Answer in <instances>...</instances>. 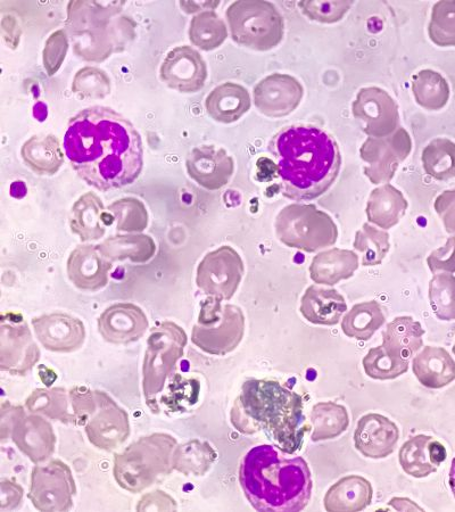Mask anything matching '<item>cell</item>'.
Returning a JSON list of instances; mask_svg holds the SVG:
<instances>
[{"label": "cell", "instance_id": "obj_41", "mask_svg": "<svg viewBox=\"0 0 455 512\" xmlns=\"http://www.w3.org/2000/svg\"><path fill=\"white\" fill-rule=\"evenodd\" d=\"M428 176L446 181L455 178V143L448 138L432 140L421 155Z\"/></svg>", "mask_w": 455, "mask_h": 512}, {"label": "cell", "instance_id": "obj_48", "mask_svg": "<svg viewBox=\"0 0 455 512\" xmlns=\"http://www.w3.org/2000/svg\"><path fill=\"white\" fill-rule=\"evenodd\" d=\"M72 411L77 425H86L95 412L111 400L104 392L90 391L87 387L77 386L69 392Z\"/></svg>", "mask_w": 455, "mask_h": 512}, {"label": "cell", "instance_id": "obj_43", "mask_svg": "<svg viewBox=\"0 0 455 512\" xmlns=\"http://www.w3.org/2000/svg\"><path fill=\"white\" fill-rule=\"evenodd\" d=\"M353 247L361 253L363 267L380 266L391 249L390 235L385 230L364 224L355 234Z\"/></svg>", "mask_w": 455, "mask_h": 512}, {"label": "cell", "instance_id": "obj_32", "mask_svg": "<svg viewBox=\"0 0 455 512\" xmlns=\"http://www.w3.org/2000/svg\"><path fill=\"white\" fill-rule=\"evenodd\" d=\"M201 391L197 378L172 375L157 400V412L163 410L168 416L187 414L200 402Z\"/></svg>", "mask_w": 455, "mask_h": 512}, {"label": "cell", "instance_id": "obj_33", "mask_svg": "<svg viewBox=\"0 0 455 512\" xmlns=\"http://www.w3.org/2000/svg\"><path fill=\"white\" fill-rule=\"evenodd\" d=\"M425 329L412 317H397L383 334L385 349L395 357L410 361L423 348Z\"/></svg>", "mask_w": 455, "mask_h": 512}, {"label": "cell", "instance_id": "obj_49", "mask_svg": "<svg viewBox=\"0 0 455 512\" xmlns=\"http://www.w3.org/2000/svg\"><path fill=\"white\" fill-rule=\"evenodd\" d=\"M353 2H300L297 6L311 21L332 24L341 21L344 15L350 11Z\"/></svg>", "mask_w": 455, "mask_h": 512}, {"label": "cell", "instance_id": "obj_30", "mask_svg": "<svg viewBox=\"0 0 455 512\" xmlns=\"http://www.w3.org/2000/svg\"><path fill=\"white\" fill-rule=\"evenodd\" d=\"M359 269V256L349 250L332 249L314 256L310 277L318 285L335 286L353 277Z\"/></svg>", "mask_w": 455, "mask_h": 512}, {"label": "cell", "instance_id": "obj_4", "mask_svg": "<svg viewBox=\"0 0 455 512\" xmlns=\"http://www.w3.org/2000/svg\"><path fill=\"white\" fill-rule=\"evenodd\" d=\"M273 444H261L245 454L239 467V484L256 511L299 512L309 506L313 481L302 457Z\"/></svg>", "mask_w": 455, "mask_h": 512}, {"label": "cell", "instance_id": "obj_50", "mask_svg": "<svg viewBox=\"0 0 455 512\" xmlns=\"http://www.w3.org/2000/svg\"><path fill=\"white\" fill-rule=\"evenodd\" d=\"M68 47V39H66L63 30L53 33L51 38L47 40L44 51V64L49 76H53L60 69L66 52H68Z\"/></svg>", "mask_w": 455, "mask_h": 512}, {"label": "cell", "instance_id": "obj_2", "mask_svg": "<svg viewBox=\"0 0 455 512\" xmlns=\"http://www.w3.org/2000/svg\"><path fill=\"white\" fill-rule=\"evenodd\" d=\"M269 151L277 163L283 195L293 201H312L326 194L341 171L342 156L328 132L308 125L281 129Z\"/></svg>", "mask_w": 455, "mask_h": 512}, {"label": "cell", "instance_id": "obj_9", "mask_svg": "<svg viewBox=\"0 0 455 512\" xmlns=\"http://www.w3.org/2000/svg\"><path fill=\"white\" fill-rule=\"evenodd\" d=\"M186 345L185 330L171 321L161 322L148 337L143 366V392L148 406L154 412H157V396L173 375Z\"/></svg>", "mask_w": 455, "mask_h": 512}, {"label": "cell", "instance_id": "obj_37", "mask_svg": "<svg viewBox=\"0 0 455 512\" xmlns=\"http://www.w3.org/2000/svg\"><path fill=\"white\" fill-rule=\"evenodd\" d=\"M412 93L419 106L427 111H440L448 104L449 82L434 70H421L412 78Z\"/></svg>", "mask_w": 455, "mask_h": 512}, {"label": "cell", "instance_id": "obj_34", "mask_svg": "<svg viewBox=\"0 0 455 512\" xmlns=\"http://www.w3.org/2000/svg\"><path fill=\"white\" fill-rule=\"evenodd\" d=\"M21 155L28 167L39 176H54L64 162L59 139L53 135L31 137L22 146Z\"/></svg>", "mask_w": 455, "mask_h": 512}, {"label": "cell", "instance_id": "obj_8", "mask_svg": "<svg viewBox=\"0 0 455 512\" xmlns=\"http://www.w3.org/2000/svg\"><path fill=\"white\" fill-rule=\"evenodd\" d=\"M208 297L202 301L200 315L193 328L192 342L205 353L223 357L242 343L246 320L237 305Z\"/></svg>", "mask_w": 455, "mask_h": 512}, {"label": "cell", "instance_id": "obj_18", "mask_svg": "<svg viewBox=\"0 0 455 512\" xmlns=\"http://www.w3.org/2000/svg\"><path fill=\"white\" fill-rule=\"evenodd\" d=\"M186 168L197 185L214 192L229 183L235 172V162L225 148L203 145L188 154Z\"/></svg>", "mask_w": 455, "mask_h": 512}, {"label": "cell", "instance_id": "obj_44", "mask_svg": "<svg viewBox=\"0 0 455 512\" xmlns=\"http://www.w3.org/2000/svg\"><path fill=\"white\" fill-rule=\"evenodd\" d=\"M364 373L376 381H392L407 373L409 361L395 357L382 344L371 349L362 360Z\"/></svg>", "mask_w": 455, "mask_h": 512}, {"label": "cell", "instance_id": "obj_17", "mask_svg": "<svg viewBox=\"0 0 455 512\" xmlns=\"http://www.w3.org/2000/svg\"><path fill=\"white\" fill-rule=\"evenodd\" d=\"M31 324L38 341L51 352H76L86 341L84 322L69 313H49L33 318Z\"/></svg>", "mask_w": 455, "mask_h": 512}, {"label": "cell", "instance_id": "obj_53", "mask_svg": "<svg viewBox=\"0 0 455 512\" xmlns=\"http://www.w3.org/2000/svg\"><path fill=\"white\" fill-rule=\"evenodd\" d=\"M5 483L7 484L8 489H10L11 494L2 492V506H0V508L3 510L6 506V503H8L7 509L12 510L18 507L19 503L21 502L23 497V490L20 485L13 483L12 481H5Z\"/></svg>", "mask_w": 455, "mask_h": 512}, {"label": "cell", "instance_id": "obj_26", "mask_svg": "<svg viewBox=\"0 0 455 512\" xmlns=\"http://www.w3.org/2000/svg\"><path fill=\"white\" fill-rule=\"evenodd\" d=\"M374 498L371 483L359 475L341 478L327 491L324 499L326 511L358 512L366 510Z\"/></svg>", "mask_w": 455, "mask_h": 512}, {"label": "cell", "instance_id": "obj_47", "mask_svg": "<svg viewBox=\"0 0 455 512\" xmlns=\"http://www.w3.org/2000/svg\"><path fill=\"white\" fill-rule=\"evenodd\" d=\"M109 211L117 219L120 231H142L147 227V210L136 198L117 201L110 206Z\"/></svg>", "mask_w": 455, "mask_h": 512}, {"label": "cell", "instance_id": "obj_27", "mask_svg": "<svg viewBox=\"0 0 455 512\" xmlns=\"http://www.w3.org/2000/svg\"><path fill=\"white\" fill-rule=\"evenodd\" d=\"M113 218L104 210V205L97 195L87 193L74 203L71 210L70 226L72 233L82 241H97L101 239L107 226L112 225Z\"/></svg>", "mask_w": 455, "mask_h": 512}, {"label": "cell", "instance_id": "obj_24", "mask_svg": "<svg viewBox=\"0 0 455 512\" xmlns=\"http://www.w3.org/2000/svg\"><path fill=\"white\" fill-rule=\"evenodd\" d=\"M448 457L444 445L433 436L417 435L405 442L399 452L403 472L425 478L437 472Z\"/></svg>", "mask_w": 455, "mask_h": 512}, {"label": "cell", "instance_id": "obj_35", "mask_svg": "<svg viewBox=\"0 0 455 512\" xmlns=\"http://www.w3.org/2000/svg\"><path fill=\"white\" fill-rule=\"evenodd\" d=\"M310 417L313 426L311 441L314 443L335 440L350 426L349 411L335 402L314 404Z\"/></svg>", "mask_w": 455, "mask_h": 512}, {"label": "cell", "instance_id": "obj_45", "mask_svg": "<svg viewBox=\"0 0 455 512\" xmlns=\"http://www.w3.org/2000/svg\"><path fill=\"white\" fill-rule=\"evenodd\" d=\"M428 296L437 319L455 320V277L452 274L434 275L429 282Z\"/></svg>", "mask_w": 455, "mask_h": 512}, {"label": "cell", "instance_id": "obj_28", "mask_svg": "<svg viewBox=\"0 0 455 512\" xmlns=\"http://www.w3.org/2000/svg\"><path fill=\"white\" fill-rule=\"evenodd\" d=\"M413 374L419 383L440 390L455 381V361L443 348L426 346L412 361Z\"/></svg>", "mask_w": 455, "mask_h": 512}, {"label": "cell", "instance_id": "obj_51", "mask_svg": "<svg viewBox=\"0 0 455 512\" xmlns=\"http://www.w3.org/2000/svg\"><path fill=\"white\" fill-rule=\"evenodd\" d=\"M427 264L434 275L455 274V237L449 238L443 247L430 253Z\"/></svg>", "mask_w": 455, "mask_h": 512}, {"label": "cell", "instance_id": "obj_10", "mask_svg": "<svg viewBox=\"0 0 455 512\" xmlns=\"http://www.w3.org/2000/svg\"><path fill=\"white\" fill-rule=\"evenodd\" d=\"M245 274L241 255L231 246L210 252L198 264L196 285L200 291L221 301L233 299Z\"/></svg>", "mask_w": 455, "mask_h": 512}, {"label": "cell", "instance_id": "obj_22", "mask_svg": "<svg viewBox=\"0 0 455 512\" xmlns=\"http://www.w3.org/2000/svg\"><path fill=\"white\" fill-rule=\"evenodd\" d=\"M111 260L99 251L97 246L80 245L68 260L70 282L80 291L95 293L101 291L110 280Z\"/></svg>", "mask_w": 455, "mask_h": 512}, {"label": "cell", "instance_id": "obj_16", "mask_svg": "<svg viewBox=\"0 0 455 512\" xmlns=\"http://www.w3.org/2000/svg\"><path fill=\"white\" fill-rule=\"evenodd\" d=\"M254 104L269 118H284L302 102L304 88L289 74L273 73L254 87Z\"/></svg>", "mask_w": 455, "mask_h": 512}, {"label": "cell", "instance_id": "obj_36", "mask_svg": "<svg viewBox=\"0 0 455 512\" xmlns=\"http://www.w3.org/2000/svg\"><path fill=\"white\" fill-rule=\"evenodd\" d=\"M384 308L376 301L355 304L342 320L343 333L358 341H369L385 325Z\"/></svg>", "mask_w": 455, "mask_h": 512}, {"label": "cell", "instance_id": "obj_5", "mask_svg": "<svg viewBox=\"0 0 455 512\" xmlns=\"http://www.w3.org/2000/svg\"><path fill=\"white\" fill-rule=\"evenodd\" d=\"M176 449L177 440L169 434L140 437L126 450L115 454V481L130 493L143 492L172 472Z\"/></svg>", "mask_w": 455, "mask_h": 512}, {"label": "cell", "instance_id": "obj_13", "mask_svg": "<svg viewBox=\"0 0 455 512\" xmlns=\"http://www.w3.org/2000/svg\"><path fill=\"white\" fill-rule=\"evenodd\" d=\"M0 327V368L15 376L26 375L40 359V350L27 321L20 313L6 312Z\"/></svg>", "mask_w": 455, "mask_h": 512}, {"label": "cell", "instance_id": "obj_46", "mask_svg": "<svg viewBox=\"0 0 455 512\" xmlns=\"http://www.w3.org/2000/svg\"><path fill=\"white\" fill-rule=\"evenodd\" d=\"M428 36L440 47H455V0H445L433 6Z\"/></svg>", "mask_w": 455, "mask_h": 512}, {"label": "cell", "instance_id": "obj_15", "mask_svg": "<svg viewBox=\"0 0 455 512\" xmlns=\"http://www.w3.org/2000/svg\"><path fill=\"white\" fill-rule=\"evenodd\" d=\"M208 76V66L202 55L190 46L172 49L160 69L164 84L184 94L200 92Z\"/></svg>", "mask_w": 455, "mask_h": 512}, {"label": "cell", "instance_id": "obj_21", "mask_svg": "<svg viewBox=\"0 0 455 512\" xmlns=\"http://www.w3.org/2000/svg\"><path fill=\"white\" fill-rule=\"evenodd\" d=\"M12 440L33 464H43L55 452L56 435L53 426L41 416L24 412L12 428Z\"/></svg>", "mask_w": 455, "mask_h": 512}, {"label": "cell", "instance_id": "obj_40", "mask_svg": "<svg viewBox=\"0 0 455 512\" xmlns=\"http://www.w3.org/2000/svg\"><path fill=\"white\" fill-rule=\"evenodd\" d=\"M97 247L111 261L130 259L146 262L152 259L155 252L153 239L148 236L112 237Z\"/></svg>", "mask_w": 455, "mask_h": 512}, {"label": "cell", "instance_id": "obj_55", "mask_svg": "<svg viewBox=\"0 0 455 512\" xmlns=\"http://www.w3.org/2000/svg\"><path fill=\"white\" fill-rule=\"evenodd\" d=\"M452 351H453V354L455 355V344H454V346H453Z\"/></svg>", "mask_w": 455, "mask_h": 512}, {"label": "cell", "instance_id": "obj_42", "mask_svg": "<svg viewBox=\"0 0 455 512\" xmlns=\"http://www.w3.org/2000/svg\"><path fill=\"white\" fill-rule=\"evenodd\" d=\"M217 453L209 443L192 441L177 447L173 454V469L195 476H203L214 464Z\"/></svg>", "mask_w": 455, "mask_h": 512}, {"label": "cell", "instance_id": "obj_29", "mask_svg": "<svg viewBox=\"0 0 455 512\" xmlns=\"http://www.w3.org/2000/svg\"><path fill=\"white\" fill-rule=\"evenodd\" d=\"M205 109L217 122L234 123L251 109L248 90L235 82H226L215 87L205 99Z\"/></svg>", "mask_w": 455, "mask_h": 512}, {"label": "cell", "instance_id": "obj_1", "mask_svg": "<svg viewBox=\"0 0 455 512\" xmlns=\"http://www.w3.org/2000/svg\"><path fill=\"white\" fill-rule=\"evenodd\" d=\"M63 147L78 176L101 192L134 184L144 168L142 136L109 107L93 106L74 115Z\"/></svg>", "mask_w": 455, "mask_h": 512}, {"label": "cell", "instance_id": "obj_7", "mask_svg": "<svg viewBox=\"0 0 455 512\" xmlns=\"http://www.w3.org/2000/svg\"><path fill=\"white\" fill-rule=\"evenodd\" d=\"M276 235L281 243L306 253L336 244L338 228L332 217L312 204L285 206L276 218Z\"/></svg>", "mask_w": 455, "mask_h": 512}, {"label": "cell", "instance_id": "obj_14", "mask_svg": "<svg viewBox=\"0 0 455 512\" xmlns=\"http://www.w3.org/2000/svg\"><path fill=\"white\" fill-rule=\"evenodd\" d=\"M352 112L364 134L372 138L391 136L401 127L399 105L382 88L360 89L352 104Z\"/></svg>", "mask_w": 455, "mask_h": 512}, {"label": "cell", "instance_id": "obj_12", "mask_svg": "<svg viewBox=\"0 0 455 512\" xmlns=\"http://www.w3.org/2000/svg\"><path fill=\"white\" fill-rule=\"evenodd\" d=\"M412 151L409 132L400 127L391 136L367 138L360 148L361 159L368 164L363 172L371 184L386 185Z\"/></svg>", "mask_w": 455, "mask_h": 512}, {"label": "cell", "instance_id": "obj_54", "mask_svg": "<svg viewBox=\"0 0 455 512\" xmlns=\"http://www.w3.org/2000/svg\"><path fill=\"white\" fill-rule=\"evenodd\" d=\"M449 484H450L451 491L455 498V458L452 461V465H451V469H450Z\"/></svg>", "mask_w": 455, "mask_h": 512}, {"label": "cell", "instance_id": "obj_39", "mask_svg": "<svg viewBox=\"0 0 455 512\" xmlns=\"http://www.w3.org/2000/svg\"><path fill=\"white\" fill-rule=\"evenodd\" d=\"M227 38L226 23L214 11H203L190 22L189 39L202 51H214L225 43Z\"/></svg>", "mask_w": 455, "mask_h": 512}, {"label": "cell", "instance_id": "obj_52", "mask_svg": "<svg viewBox=\"0 0 455 512\" xmlns=\"http://www.w3.org/2000/svg\"><path fill=\"white\" fill-rule=\"evenodd\" d=\"M434 208L449 234H455V189L437 196Z\"/></svg>", "mask_w": 455, "mask_h": 512}, {"label": "cell", "instance_id": "obj_23", "mask_svg": "<svg viewBox=\"0 0 455 512\" xmlns=\"http://www.w3.org/2000/svg\"><path fill=\"white\" fill-rule=\"evenodd\" d=\"M86 434L89 442L98 449L106 451L118 449L130 435L127 411L111 399L87 421Z\"/></svg>", "mask_w": 455, "mask_h": 512}, {"label": "cell", "instance_id": "obj_25", "mask_svg": "<svg viewBox=\"0 0 455 512\" xmlns=\"http://www.w3.org/2000/svg\"><path fill=\"white\" fill-rule=\"evenodd\" d=\"M300 311L313 325L335 326L347 311V304L336 289L312 285L302 297Z\"/></svg>", "mask_w": 455, "mask_h": 512}, {"label": "cell", "instance_id": "obj_38", "mask_svg": "<svg viewBox=\"0 0 455 512\" xmlns=\"http://www.w3.org/2000/svg\"><path fill=\"white\" fill-rule=\"evenodd\" d=\"M69 399L68 392L62 387L52 390L38 388L27 399L26 407L31 414H40L64 424L77 425L76 417L69 412Z\"/></svg>", "mask_w": 455, "mask_h": 512}, {"label": "cell", "instance_id": "obj_31", "mask_svg": "<svg viewBox=\"0 0 455 512\" xmlns=\"http://www.w3.org/2000/svg\"><path fill=\"white\" fill-rule=\"evenodd\" d=\"M408 206L403 193L386 184L371 192L366 209L367 218L371 224L388 230L399 224Z\"/></svg>", "mask_w": 455, "mask_h": 512}, {"label": "cell", "instance_id": "obj_19", "mask_svg": "<svg viewBox=\"0 0 455 512\" xmlns=\"http://www.w3.org/2000/svg\"><path fill=\"white\" fill-rule=\"evenodd\" d=\"M150 322L142 308L132 303H118L107 308L98 318V332L106 342L115 345L135 343L142 338Z\"/></svg>", "mask_w": 455, "mask_h": 512}, {"label": "cell", "instance_id": "obj_3", "mask_svg": "<svg viewBox=\"0 0 455 512\" xmlns=\"http://www.w3.org/2000/svg\"><path fill=\"white\" fill-rule=\"evenodd\" d=\"M230 421L237 432L263 433L291 456L302 449L309 432L302 395L270 378H251L243 384L231 408Z\"/></svg>", "mask_w": 455, "mask_h": 512}, {"label": "cell", "instance_id": "obj_20", "mask_svg": "<svg viewBox=\"0 0 455 512\" xmlns=\"http://www.w3.org/2000/svg\"><path fill=\"white\" fill-rule=\"evenodd\" d=\"M399 440V427L390 418L379 414L361 417L354 432L355 449L369 459L390 457Z\"/></svg>", "mask_w": 455, "mask_h": 512}, {"label": "cell", "instance_id": "obj_11", "mask_svg": "<svg viewBox=\"0 0 455 512\" xmlns=\"http://www.w3.org/2000/svg\"><path fill=\"white\" fill-rule=\"evenodd\" d=\"M76 493L71 469L63 461L52 460L47 465L33 468L28 499L37 510L69 511Z\"/></svg>", "mask_w": 455, "mask_h": 512}, {"label": "cell", "instance_id": "obj_6", "mask_svg": "<svg viewBox=\"0 0 455 512\" xmlns=\"http://www.w3.org/2000/svg\"><path fill=\"white\" fill-rule=\"evenodd\" d=\"M226 18L231 38L253 51L267 52L284 38L285 22L278 8L262 0H242L228 7Z\"/></svg>", "mask_w": 455, "mask_h": 512}]
</instances>
